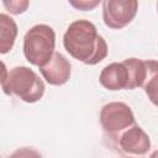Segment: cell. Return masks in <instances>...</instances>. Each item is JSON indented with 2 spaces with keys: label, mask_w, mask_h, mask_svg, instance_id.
Here are the masks:
<instances>
[{
  "label": "cell",
  "mask_w": 158,
  "mask_h": 158,
  "mask_svg": "<svg viewBox=\"0 0 158 158\" xmlns=\"http://www.w3.org/2000/svg\"><path fill=\"white\" fill-rule=\"evenodd\" d=\"M63 46L74 59L86 65L100 63L109 52L107 43L98 33L96 26L84 19L75 20L68 26L63 36Z\"/></svg>",
  "instance_id": "obj_1"
},
{
  "label": "cell",
  "mask_w": 158,
  "mask_h": 158,
  "mask_svg": "<svg viewBox=\"0 0 158 158\" xmlns=\"http://www.w3.org/2000/svg\"><path fill=\"white\" fill-rule=\"evenodd\" d=\"M2 65L1 88L6 95H15L25 102L33 104L42 99L44 94V83L31 68L17 65L6 70L5 63Z\"/></svg>",
  "instance_id": "obj_2"
},
{
  "label": "cell",
  "mask_w": 158,
  "mask_h": 158,
  "mask_svg": "<svg viewBox=\"0 0 158 158\" xmlns=\"http://www.w3.org/2000/svg\"><path fill=\"white\" fill-rule=\"evenodd\" d=\"M56 33L44 23L32 26L23 37V56L26 60L38 68L47 64L54 54Z\"/></svg>",
  "instance_id": "obj_3"
},
{
  "label": "cell",
  "mask_w": 158,
  "mask_h": 158,
  "mask_svg": "<svg viewBox=\"0 0 158 158\" xmlns=\"http://www.w3.org/2000/svg\"><path fill=\"white\" fill-rule=\"evenodd\" d=\"M100 123L104 133L114 144L122 132L136 125V118L127 104L122 101H112L101 107Z\"/></svg>",
  "instance_id": "obj_4"
},
{
  "label": "cell",
  "mask_w": 158,
  "mask_h": 158,
  "mask_svg": "<svg viewBox=\"0 0 158 158\" xmlns=\"http://www.w3.org/2000/svg\"><path fill=\"white\" fill-rule=\"evenodd\" d=\"M101 5L104 23L112 30H121L131 23L138 10L136 0H105Z\"/></svg>",
  "instance_id": "obj_5"
},
{
  "label": "cell",
  "mask_w": 158,
  "mask_h": 158,
  "mask_svg": "<svg viewBox=\"0 0 158 158\" xmlns=\"http://www.w3.org/2000/svg\"><path fill=\"white\" fill-rule=\"evenodd\" d=\"M114 146L126 158H142L151 149L149 136L136 123L120 135Z\"/></svg>",
  "instance_id": "obj_6"
},
{
  "label": "cell",
  "mask_w": 158,
  "mask_h": 158,
  "mask_svg": "<svg viewBox=\"0 0 158 158\" xmlns=\"http://www.w3.org/2000/svg\"><path fill=\"white\" fill-rule=\"evenodd\" d=\"M40 72L43 77V79L54 86L64 85L72 73V65L69 60L59 52H54L51 60L40 68Z\"/></svg>",
  "instance_id": "obj_7"
},
{
  "label": "cell",
  "mask_w": 158,
  "mask_h": 158,
  "mask_svg": "<svg viewBox=\"0 0 158 158\" xmlns=\"http://www.w3.org/2000/svg\"><path fill=\"white\" fill-rule=\"evenodd\" d=\"M99 81L105 89L110 91H117L123 89L127 90L130 83L128 69L123 62L110 63L105 65L100 72Z\"/></svg>",
  "instance_id": "obj_8"
},
{
  "label": "cell",
  "mask_w": 158,
  "mask_h": 158,
  "mask_svg": "<svg viewBox=\"0 0 158 158\" xmlns=\"http://www.w3.org/2000/svg\"><path fill=\"white\" fill-rule=\"evenodd\" d=\"M0 53L6 54L15 44L17 37V25L12 17L1 12L0 14Z\"/></svg>",
  "instance_id": "obj_9"
},
{
  "label": "cell",
  "mask_w": 158,
  "mask_h": 158,
  "mask_svg": "<svg viewBox=\"0 0 158 158\" xmlns=\"http://www.w3.org/2000/svg\"><path fill=\"white\" fill-rule=\"evenodd\" d=\"M125 65L128 69L130 83L127 90H133L136 88H142L147 77V67L146 60L139 58H127L123 60Z\"/></svg>",
  "instance_id": "obj_10"
},
{
  "label": "cell",
  "mask_w": 158,
  "mask_h": 158,
  "mask_svg": "<svg viewBox=\"0 0 158 158\" xmlns=\"http://www.w3.org/2000/svg\"><path fill=\"white\" fill-rule=\"evenodd\" d=\"M147 77L143 83V90L149 101L158 107V60L147 59Z\"/></svg>",
  "instance_id": "obj_11"
},
{
  "label": "cell",
  "mask_w": 158,
  "mask_h": 158,
  "mask_svg": "<svg viewBox=\"0 0 158 158\" xmlns=\"http://www.w3.org/2000/svg\"><path fill=\"white\" fill-rule=\"evenodd\" d=\"M2 5L7 11H10V14L20 15V14H22V12H25L27 10L30 2L27 0H10V1L4 0Z\"/></svg>",
  "instance_id": "obj_12"
},
{
  "label": "cell",
  "mask_w": 158,
  "mask_h": 158,
  "mask_svg": "<svg viewBox=\"0 0 158 158\" xmlns=\"http://www.w3.org/2000/svg\"><path fill=\"white\" fill-rule=\"evenodd\" d=\"M10 158H42V156L40 154V152L31 147H22L12 152Z\"/></svg>",
  "instance_id": "obj_13"
},
{
  "label": "cell",
  "mask_w": 158,
  "mask_h": 158,
  "mask_svg": "<svg viewBox=\"0 0 158 158\" xmlns=\"http://www.w3.org/2000/svg\"><path fill=\"white\" fill-rule=\"evenodd\" d=\"M99 4H100L99 0H69V5H72L77 10H81V11L93 10Z\"/></svg>",
  "instance_id": "obj_14"
},
{
  "label": "cell",
  "mask_w": 158,
  "mask_h": 158,
  "mask_svg": "<svg viewBox=\"0 0 158 158\" xmlns=\"http://www.w3.org/2000/svg\"><path fill=\"white\" fill-rule=\"evenodd\" d=\"M148 158H158V149H157V151H154V152H153Z\"/></svg>",
  "instance_id": "obj_15"
},
{
  "label": "cell",
  "mask_w": 158,
  "mask_h": 158,
  "mask_svg": "<svg viewBox=\"0 0 158 158\" xmlns=\"http://www.w3.org/2000/svg\"><path fill=\"white\" fill-rule=\"evenodd\" d=\"M157 12H158V2H157Z\"/></svg>",
  "instance_id": "obj_16"
}]
</instances>
